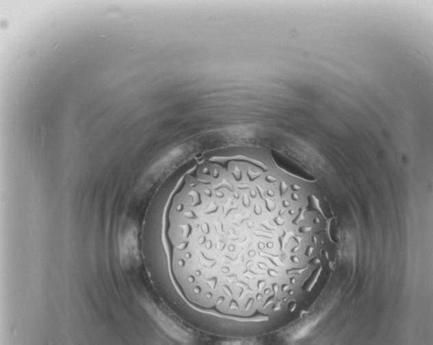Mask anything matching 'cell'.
I'll use <instances>...</instances> for the list:
<instances>
[{"mask_svg":"<svg viewBox=\"0 0 433 345\" xmlns=\"http://www.w3.org/2000/svg\"><path fill=\"white\" fill-rule=\"evenodd\" d=\"M320 224L311 188L277 151L196 162L162 221L169 274L193 324L256 337L299 317L323 274Z\"/></svg>","mask_w":433,"mask_h":345,"instance_id":"cell-1","label":"cell"}]
</instances>
